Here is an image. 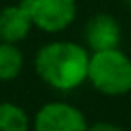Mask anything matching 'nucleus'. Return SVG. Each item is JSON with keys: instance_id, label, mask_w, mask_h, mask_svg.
I'll return each mask as SVG.
<instances>
[{"instance_id": "9d476101", "label": "nucleus", "mask_w": 131, "mask_h": 131, "mask_svg": "<svg viewBox=\"0 0 131 131\" xmlns=\"http://www.w3.org/2000/svg\"><path fill=\"white\" fill-rule=\"evenodd\" d=\"M126 2H127V6H129V7H131V0H126Z\"/></svg>"}, {"instance_id": "7ed1b4c3", "label": "nucleus", "mask_w": 131, "mask_h": 131, "mask_svg": "<svg viewBox=\"0 0 131 131\" xmlns=\"http://www.w3.org/2000/svg\"><path fill=\"white\" fill-rule=\"evenodd\" d=\"M22 6L31 15L32 25L49 34L65 31L77 15L75 0H22Z\"/></svg>"}, {"instance_id": "f03ea898", "label": "nucleus", "mask_w": 131, "mask_h": 131, "mask_svg": "<svg viewBox=\"0 0 131 131\" xmlns=\"http://www.w3.org/2000/svg\"><path fill=\"white\" fill-rule=\"evenodd\" d=\"M88 81L104 95H126L131 92V59L118 49L93 52L88 63Z\"/></svg>"}, {"instance_id": "423d86ee", "label": "nucleus", "mask_w": 131, "mask_h": 131, "mask_svg": "<svg viewBox=\"0 0 131 131\" xmlns=\"http://www.w3.org/2000/svg\"><path fill=\"white\" fill-rule=\"evenodd\" d=\"M32 27L31 15L22 6V2L0 9V41L18 45L29 36Z\"/></svg>"}, {"instance_id": "6e6552de", "label": "nucleus", "mask_w": 131, "mask_h": 131, "mask_svg": "<svg viewBox=\"0 0 131 131\" xmlns=\"http://www.w3.org/2000/svg\"><path fill=\"white\" fill-rule=\"evenodd\" d=\"M31 118L27 111L11 101H0V131H29Z\"/></svg>"}, {"instance_id": "20e7f679", "label": "nucleus", "mask_w": 131, "mask_h": 131, "mask_svg": "<svg viewBox=\"0 0 131 131\" xmlns=\"http://www.w3.org/2000/svg\"><path fill=\"white\" fill-rule=\"evenodd\" d=\"M88 124L83 111L65 101L43 104L32 120L34 131H86Z\"/></svg>"}, {"instance_id": "0eeeda50", "label": "nucleus", "mask_w": 131, "mask_h": 131, "mask_svg": "<svg viewBox=\"0 0 131 131\" xmlns=\"http://www.w3.org/2000/svg\"><path fill=\"white\" fill-rule=\"evenodd\" d=\"M24 70V52L16 43L0 41V83L15 81Z\"/></svg>"}, {"instance_id": "f257e3e1", "label": "nucleus", "mask_w": 131, "mask_h": 131, "mask_svg": "<svg viewBox=\"0 0 131 131\" xmlns=\"http://www.w3.org/2000/svg\"><path fill=\"white\" fill-rule=\"evenodd\" d=\"M88 50L74 41H50L34 56L38 77L58 92H72L88 79Z\"/></svg>"}, {"instance_id": "39448f33", "label": "nucleus", "mask_w": 131, "mask_h": 131, "mask_svg": "<svg viewBox=\"0 0 131 131\" xmlns=\"http://www.w3.org/2000/svg\"><path fill=\"white\" fill-rule=\"evenodd\" d=\"M120 24L108 13H97L84 27V41L92 52L117 49L120 43Z\"/></svg>"}, {"instance_id": "1a4fd4ad", "label": "nucleus", "mask_w": 131, "mask_h": 131, "mask_svg": "<svg viewBox=\"0 0 131 131\" xmlns=\"http://www.w3.org/2000/svg\"><path fill=\"white\" fill-rule=\"evenodd\" d=\"M86 131H122V129L117 124H111V122H95V124L88 126Z\"/></svg>"}]
</instances>
